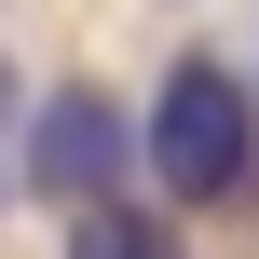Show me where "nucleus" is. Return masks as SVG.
Segmentation results:
<instances>
[{
	"mask_svg": "<svg viewBox=\"0 0 259 259\" xmlns=\"http://www.w3.org/2000/svg\"><path fill=\"white\" fill-rule=\"evenodd\" d=\"M137 164L164 178V205L246 191V164H259V96L219 68V55H178V68L150 82V109H137Z\"/></svg>",
	"mask_w": 259,
	"mask_h": 259,
	"instance_id": "obj_1",
	"label": "nucleus"
},
{
	"mask_svg": "<svg viewBox=\"0 0 259 259\" xmlns=\"http://www.w3.org/2000/svg\"><path fill=\"white\" fill-rule=\"evenodd\" d=\"M123 150H137V123H123L96 82H68V96H41V123H27V164H14V178H27L41 205H68V219H82V205H123Z\"/></svg>",
	"mask_w": 259,
	"mask_h": 259,
	"instance_id": "obj_2",
	"label": "nucleus"
},
{
	"mask_svg": "<svg viewBox=\"0 0 259 259\" xmlns=\"http://www.w3.org/2000/svg\"><path fill=\"white\" fill-rule=\"evenodd\" d=\"M68 259H191V246H178V219H150V205H82V219H68Z\"/></svg>",
	"mask_w": 259,
	"mask_h": 259,
	"instance_id": "obj_3",
	"label": "nucleus"
}]
</instances>
